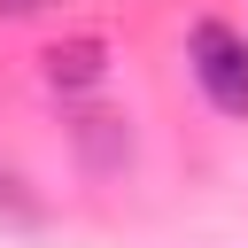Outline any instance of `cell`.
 Instances as JSON below:
<instances>
[{"mask_svg":"<svg viewBox=\"0 0 248 248\" xmlns=\"http://www.w3.org/2000/svg\"><path fill=\"white\" fill-rule=\"evenodd\" d=\"M23 8H39V0H0V16H23Z\"/></svg>","mask_w":248,"mask_h":248,"instance_id":"obj_3","label":"cell"},{"mask_svg":"<svg viewBox=\"0 0 248 248\" xmlns=\"http://www.w3.org/2000/svg\"><path fill=\"white\" fill-rule=\"evenodd\" d=\"M194 85L209 93V108L248 116V39L232 23H194Z\"/></svg>","mask_w":248,"mask_h":248,"instance_id":"obj_1","label":"cell"},{"mask_svg":"<svg viewBox=\"0 0 248 248\" xmlns=\"http://www.w3.org/2000/svg\"><path fill=\"white\" fill-rule=\"evenodd\" d=\"M101 54H108L101 39H70V46H54V54H46V78H54V85H93V78L108 70Z\"/></svg>","mask_w":248,"mask_h":248,"instance_id":"obj_2","label":"cell"}]
</instances>
